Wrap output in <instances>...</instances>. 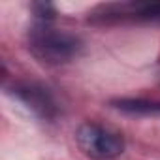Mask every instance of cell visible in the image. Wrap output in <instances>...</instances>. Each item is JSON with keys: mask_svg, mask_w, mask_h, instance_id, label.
<instances>
[{"mask_svg": "<svg viewBox=\"0 0 160 160\" xmlns=\"http://www.w3.org/2000/svg\"><path fill=\"white\" fill-rule=\"evenodd\" d=\"M28 49L43 64L58 66L72 62L83 49L79 36L51 27V23H38L28 32Z\"/></svg>", "mask_w": 160, "mask_h": 160, "instance_id": "6da1fadb", "label": "cell"}, {"mask_svg": "<svg viewBox=\"0 0 160 160\" xmlns=\"http://www.w3.org/2000/svg\"><path fill=\"white\" fill-rule=\"evenodd\" d=\"M77 147L92 160H115L124 152V138L104 124L83 122L75 132Z\"/></svg>", "mask_w": 160, "mask_h": 160, "instance_id": "7a4b0ae2", "label": "cell"}, {"mask_svg": "<svg viewBox=\"0 0 160 160\" xmlns=\"http://www.w3.org/2000/svg\"><path fill=\"white\" fill-rule=\"evenodd\" d=\"M92 15H98L102 21H156L160 19V4H136V2H126V4H109V6H100Z\"/></svg>", "mask_w": 160, "mask_h": 160, "instance_id": "3957f363", "label": "cell"}, {"mask_svg": "<svg viewBox=\"0 0 160 160\" xmlns=\"http://www.w3.org/2000/svg\"><path fill=\"white\" fill-rule=\"evenodd\" d=\"M15 94L38 115L49 119L55 115V102L51 98V94L47 92V89L38 87V85H21L15 89Z\"/></svg>", "mask_w": 160, "mask_h": 160, "instance_id": "277c9868", "label": "cell"}]
</instances>
